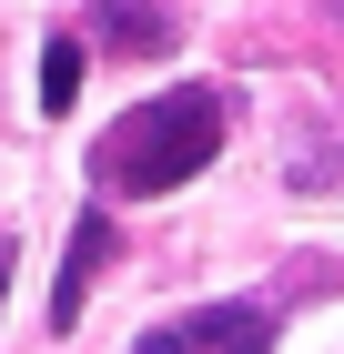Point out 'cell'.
Returning <instances> with one entry per match:
<instances>
[{"instance_id": "1", "label": "cell", "mask_w": 344, "mask_h": 354, "mask_svg": "<svg viewBox=\"0 0 344 354\" xmlns=\"http://www.w3.org/2000/svg\"><path fill=\"white\" fill-rule=\"evenodd\" d=\"M223 132H233L223 91H212V82H172V91L132 102V111L102 132L91 172H102V192H111V203H152V192H172V183H192V172H212Z\"/></svg>"}, {"instance_id": "2", "label": "cell", "mask_w": 344, "mask_h": 354, "mask_svg": "<svg viewBox=\"0 0 344 354\" xmlns=\"http://www.w3.org/2000/svg\"><path fill=\"white\" fill-rule=\"evenodd\" d=\"M132 354H273V304L233 294V304H203V314H172V324H152Z\"/></svg>"}, {"instance_id": "3", "label": "cell", "mask_w": 344, "mask_h": 354, "mask_svg": "<svg viewBox=\"0 0 344 354\" xmlns=\"http://www.w3.org/2000/svg\"><path fill=\"white\" fill-rule=\"evenodd\" d=\"M102 263H111V213H102V203H81L71 253H61V283H51V334L81 324V304H91V273H102Z\"/></svg>"}, {"instance_id": "4", "label": "cell", "mask_w": 344, "mask_h": 354, "mask_svg": "<svg viewBox=\"0 0 344 354\" xmlns=\"http://www.w3.org/2000/svg\"><path fill=\"white\" fill-rule=\"evenodd\" d=\"M91 41L122 51V61H162L172 51V10H152V0H102V10H91Z\"/></svg>"}, {"instance_id": "5", "label": "cell", "mask_w": 344, "mask_h": 354, "mask_svg": "<svg viewBox=\"0 0 344 354\" xmlns=\"http://www.w3.org/2000/svg\"><path fill=\"white\" fill-rule=\"evenodd\" d=\"M81 61H91V51H81L71 30H61V41H41V111H51V122L81 102Z\"/></svg>"}, {"instance_id": "6", "label": "cell", "mask_w": 344, "mask_h": 354, "mask_svg": "<svg viewBox=\"0 0 344 354\" xmlns=\"http://www.w3.org/2000/svg\"><path fill=\"white\" fill-rule=\"evenodd\" d=\"M10 263H21V233H0V304H10Z\"/></svg>"}, {"instance_id": "7", "label": "cell", "mask_w": 344, "mask_h": 354, "mask_svg": "<svg viewBox=\"0 0 344 354\" xmlns=\"http://www.w3.org/2000/svg\"><path fill=\"white\" fill-rule=\"evenodd\" d=\"M334 10H344V0H334Z\"/></svg>"}]
</instances>
